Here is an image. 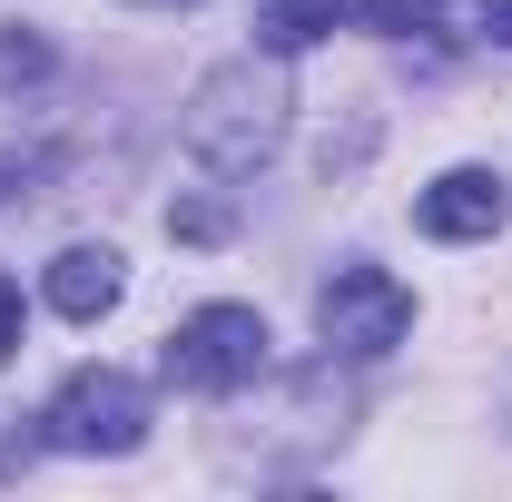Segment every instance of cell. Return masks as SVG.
Masks as SVG:
<instances>
[{"label":"cell","mask_w":512,"mask_h":502,"mask_svg":"<svg viewBox=\"0 0 512 502\" xmlns=\"http://www.w3.org/2000/svg\"><path fill=\"white\" fill-rule=\"evenodd\" d=\"M168 237H188V247H217V237H227V207H168Z\"/></svg>","instance_id":"9"},{"label":"cell","mask_w":512,"mask_h":502,"mask_svg":"<svg viewBox=\"0 0 512 502\" xmlns=\"http://www.w3.org/2000/svg\"><path fill=\"white\" fill-rule=\"evenodd\" d=\"M50 79V40L40 30H0V89H40Z\"/></svg>","instance_id":"8"},{"label":"cell","mask_w":512,"mask_h":502,"mask_svg":"<svg viewBox=\"0 0 512 502\" xmlns=\"http://www.w3.org/2000/svg\"><path fill=\"white\" fill-rule=\"evenodd\" d=\"M345 10L355 0H256V50L296 60V50H316L325 30H345Z\"/></svg>","instance_id":"7"},{"label":"cell","mask_w":512,"mask_h":502,"mask_svg":"<svg viewBox=\"0 0 512 502\" xmlns=\"http://www.w3.org/2000/svg\"><path fill=\"white\" fill-rule=\"evenodd\" d=\"M266 375V315L256 306H197L168 335V384L188 394H247Z\"/></svg>","instance_id":"3"},{"label":"cell","mask_w":512,"mask_h":502,"mask_svg":"<svg viewBox=\"0 0 512 502\" xmlns=\"http://www.w3.org/2000/svg\"><path fill=\"white\" fill-rule=\"evenodd\" d=\"M434 10H444V0H365V20H375V30H424Z\"/></svg>","instance_id":"10"},{"label":"cell","mask_w":512,"mask_h":502,"mask_svg":"<svg viewBox=\"0 0 512 502\" xmlns=\"http://www.w3.org/2000/svg\"><path fill=\"white\" fill-rule=\"evenodd\" d=\"M40 443H50V453H138V443H148V384L109 375V365L69 375L60 394H50V414H40Z\"/></svg>","instance_id":"2"},{"label":"cell","mask_w":512,"mask_h":502,"mask_svg":"<svg viewBox=\"0 0 512 502\" xmlns=\"http://www.w3.org/2000/svg\"><path fill=\"white\" fill-rule=\"evenodd\" d=\"M148 10H168V0H148Z\"/></svg>","instance_id":"13"},{"label":"cell","mask_w":512,"mask_h":502,"mask_svg":"<svg viewBox=\"0 0 512 502\" xmlns=\"http://www.w3.org/2000/svg\"><path fill=\"white\" fill-rule=\"evenodd\" d=\"M119 286H128L119 247H60L50 256V306H60L69 325H99V315L119 306Z\"/></svg>","instance_id":"6"},{"label":"cell","mask_w":512,"mask_h":502,"mask_svg":"<svg viewBox=\"0 0 512 502\" xmlns=\"http://www.w3.org/2000/svg\"><path fill=\"white\" fill-rule=\"evenodd\" d=\"M483 30H493V40H512V0H483Z\"/></svg>","instance_id":"12"},{"label":"cell","mask_w":512,"mask_h":502,"mask_svg":"<svg viewBox=\"0 0 512 502\" xmlns=\"http://www.w3.org/2000/svg\"><path fill=\"white\" fill-rule=\"evenodd\" d=\"M10 355H20V286L0 276V365H10Z\"/></svg>","instance_id":"11"},{"label":"cell","mask_w":512,"mask_h":502,"mask_svg":"<svg viewBox=\"0 0 512 502\" xmlns=\"http://www.w3.org/2000/svg\"><path fill=\"white\" fill-rule=\"evenodd\" d=\"M316 325L335 355H394L404 345V325H414V296H404V276H384V266H335L316 296Z\"/></svg>","instance_id":"4"},{"label":"cell","mask_w":512,"mask_h":502,"mask_svg":"<svg viewBox=\"0 0 512 502\" xmlns=\"http://www.w3.org/2000/svg\"><path fill=\"white\" fill-rule=\"evenodd\" d=\"M503 217H512V197L493 168H444L434 188L414 197V227L424 237H444V247H473V237H503Z\"/></svg>","instance_id":"5"},{"label":"cell","mask_w":512,"mask_h":502,"mask_svg":"<svg viewBox=\"0 0 512 502\" xmlns=\"http://www.w3.org/2000/svg\"><path fill=\"white\" fill-rule=\"evenodd\" d=\"M178 138H188V158L207 168V178H256V168L276 158V138H286V79L256 69V60L217 69V79L188 99Z\"/></svg>","instance_id":"1"}]
</instances>
